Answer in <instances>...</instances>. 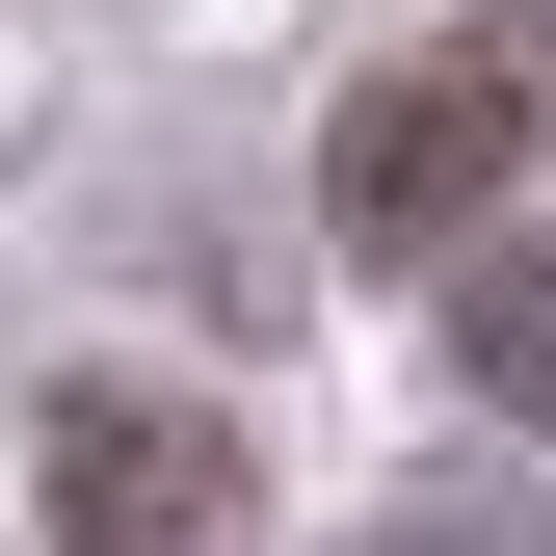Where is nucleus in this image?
I'll return each instance as SVG.
<instances>
[{
  "label": "nucleus",
  "instance_id": "f257e3e1",
  "mask_svg": "<svg viewBox=\"0 0 556 556\" xmlns=\"http://www.w3.org/2000/svg\"><path fill=\"white\" fill-rule=\"evenodd\" d=\"M530 106H556V53H530V27H451V53H397V80H371V106L318 132V213L371 239V265H451L477 213H504Z\"/></svg>",
  "mask_w": 556,
  "mask_h": 556
},
{
  "label": "nucleus",
  "instance_id": "f03ea898",
  "mask_svg": "<svg viewBox=\"0 0 556 556\" xmlns=\"http://www.w3.org/2000/svg\"><path fill=\"white\" fill-rule=\"evenodd\" d=\"M27 504H53V556H239V425L80 371V397L27 425Z\"/></svg>",
  "mask_w": 556,
  "mask_h": 556
},
{
  "label": "nucleus",
  "instance_id": "7ed1b4c3",
  "mask_svg": "<svg viewBox=\"0 0 556 556\" xmlns=\"http://www.w3.org/2000/svg\"><path fill=\"white\" fill-rule=\"evenodd\" d=\"M451 371L504 425H556V239H451Z\"/></svg>",
  "mask_w": 556,
  "mask_h": 556
}]
</instances>
